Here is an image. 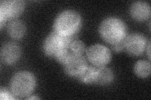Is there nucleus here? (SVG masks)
Masks as SVG:
<instances>
[{"instance_id":"obj_17","label":"nucleus","mask_w":151,"mask_h":100,"mask_svg":"<svg viewBox=\"0 0 151 100\" xmlns=\"http://www.w3.org/2000/svg\"><path fill=\"white\" fill-rule=\"evenodd\" d=\"M125 40V39H124ZM124 40H122L117 43L113 45V49L115 51L119 52L125 48V44H124Z\"/></svg>"},{"instance_id":"obj_6","label":"nucleus","mask_w":151,"mask_h":100,"mask_svg":"<svg viewBox=\"0 0 151 100\" xmlns=\"http://www.w3.org/2000/svg\"><path fill=\"white\" fill-rule=\"evenodd\" d=\"M24 3L19 0H10L1 3L0 5V21L2 26L4 20L18 16L22 12Z\"/></svg>"},{"instance_id":"obj_7","label":"nucleus","mask_w":151,"mask_h":100,"mask_svg":"<svg viewBox=\"0 0 151 100\" xmlns=\"http://www.w3.org/2000/svg\"><path fill=\"white\" fill-rule=\"evenodd\" d=\"M65 72L73 77H79L87 68L86 62L81 55L72 53L64 63Z\"/></svg>"},{"instance_id":"obj_11","label":"nucleus","mask_w":151,"mask_h":100,"mask_svg":"<svg viewBox=\"0 0 151 100\" xmlns=\"http://www.w3.org/2000/svg\"><path fill=\"white\" fill-rule=\"evenodd\" d=\"M111 71L104 66H97L94 70V82L97 84L104 85L110 83L113 80Z\"/></svg>"},{"instance_id":"obj_15","label":"nucleus","mask_w":151,"mask_h":100,"mask_svg":"<svg viewBox=\"0 0 151 100\" xmlns=\"http://www.w3.org/2000/svg\"><path fill=\"white\" fill-rule=\"evenodd\" d=\"M70 49L72 53L75 55H82L85 51V46L83 42L79 40H74L70 44Z\"/></svg>"},{"instance_id":"obj_18","label":"nucleus","mask_w":151,"mask_h":100,"mask_svg":"<svg viewBox=\"0 0 151 100\" xmlns=\"http://www.w3.org/2000/svg\"><path fill=\"white\" fill-rule=\"evenodd\" d=\"M1 99H13L14 98L12 96V95L9 94L8 91H6V90H1Z\"/></svg>"},{"instance_id":"obj_14","label":"nucleus","mask_w":151,"mask_h":100,"mask_svg":"<svg viewBox=\"0 0 151 100\" xmlns=\"http://www.w3.org/2000/svg\"><path fill=\"white\" fill-rule=\"evenodd\" d=\"M94 70L95 68L94 67H87L84 72L79 77V79L84 83H93L94 82Z\"/></svg>"},{"instance_id":"obj_10","label":"nucleus","mask_w":151,"mask_h":100,"mask_svg":"<svg viewBox=\"0 0 151 100\" xmlns=\"http://www.w3.org/2000/svg\"><path fill=\"white\" fill-rule=\"evenodd\" d=\"M130 12L135 20L144 21L147 20L150 15V6L145 2H136L132 5Z\"/></svg>"},{"instance_id":"obj_9","label":"nucleus","mask_w":151,"mask_h":100,"mask_svg":"<svg viewBox=\"0 0 151 100\" xmlns=\"http://www.w3.org/2000/svg\"><path fill=\"white\" fill-rule=\"evenodd\" d=\"M20 53V48L18 45L9 43L4 45L1 50V60L7 64H12L18 60Z\"/></svg>"},{"instance_id":"obj_8","label":"nucleus","mask_w":151,"mask_h":100,"mask_svg":"<svg viewBox=\"0 0 151 100\" xmlns=\"http://www.w3.org/2000/svg\"><path fill=\"white\" fill-rule=\"evenodd\" d=\"M125 48L128 53L133 56H138L143 53L145 48V37L138 33H134L124 40Z\"/></svg>"},{"instance_id":"obj_5","label":"nucleus","mask_w":151,"mask_h":100,"mask_svg":"<svg viewBox=\"0 0 151 100\" xmlns=\"http://www.w3.org/2000/svg\"><path fill=\"white\" fill-rule=\"evenodd\" d=\"M86 54L91 63L96 66H104L111 58L110 50L101 45H94L89 47Z\"/></svg>"},{"instance_id":"obj_16","label":"nucleus","mask_w":151,"mask_h":100,"mask_svg":"<svg viewBox=\"0 0 151 100\" xmlns=\"http://www.w3.org/2000/svg\"><path fill=\"white\" fill-rule=\"evenodd\" d=\"M72 53H70L68 51V50H65L60 52L59 54H58L55 56V57L57 60H58L60 63L64 64L65 62L68 60V59L69 58V56Z\"/></svg>"},{"instance_id":"obj_2","label":"nucleus","mask_w":151,"mask_h":100,"mask_svg":"<svg viewBox=\"0 0 151 100\" xmlns=\"http://www.w3.org/2000/svg\"><path fill=\"white\" fill-rule=\"evenodd\" d=\"M81 17L74 11H65L57 17L54 23L55 31L64 36L73 35L81 25Z\"/></svg>"},{"instance_id":"obj_3","label":"nucleus","mask_w":151,"mask_h":100,"mask_svg":"<svg viewBox=\"0 0 151 100\" xmlns=\"http://www.w3.org/2000/svg\"><path fill=\"white\" fill-rule=\"evenodd\" d=\"M35 85L34 76L28 72H21L14 76L11 82V89L16 96L25 97L32 92Z\"/></svg>"},{"instance_id":"obj_12","label":"nucleus","mask_w":151,"mask_h":100,"mask_svg":"<svg viewBox=\"0 0 151 100\" xmlns=\"http://www.w3.org/2000/svg\"><path fill=\"white\" fill-rule=\"evenodd\" d=\"M7 30L9 36L13 38L18 39L24 35L25 27L22 21L15 20L9 23Z\"/></svg>"},{"instance_id":"obj_1","label":"nucleus","mask_w":151,"mask_h":100,"mask_svg":"<svg viewBox=\"0 0 151 100\" xmlns=\"http://www.w3.org/2000/svg\"><path fill=\"white\" fill-rule=\"evenodd\" d=\"M100 32L104 40L114 45L125 39L126 27L124 22L119 19L109 18L101 24Z\"/></svg>"},{"instance_id":"obj_4","label":"nucleus","mask_w":151,"mask_h":100,"mask_svg":"<svg viewBox=\"0 0 151 100\" xmlns=\"http://www.w3.org/2000/svg\"><path fill=\"white\" fill-rule=\"evenodd\" d=\"M74 40L73 35L64 36L55 31L52 33L44 42L45 52L47 55L55 56L60 52L68 50Z\"/></svg>"},{"instance_id":"obj_13","label":"nucleus","mask_w":151,"mask_h":100,"mask_svg":"<svg viewBox=\"0 0 151 100\" xmlns=\"http://www.w3.org/2000/svg\"><path fill=\"white\" fill-rule=\"evenodd\" d=\"M135 72L142 78L147 77L150 73V65L147 61H139L135 64Z\"/></svg>"}]
</instances>
